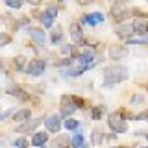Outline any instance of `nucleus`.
I'll return each mask as SVG.
<instances>
[{
	"instance_id": "1",
	"label": "nucleus",
	"mask_w": 148,
	"mask_h": 148,
	"mask_svg": "<svg viewBox=\"0 0 148 148\" xmlns=\"http://www.w3.org/2000/svg\"><path fill=\"white\" fill-rule=\"evenodd\" d=\"M128 78V69L115 65V67H106L104 69V85H115L119 82H124Z\"/></svg>"
},
{
	"instance_id": "2",
	"label": "nucleus",
	"mask_w": 148,
	"mask_h": 148,
	"mask_svg": "<svg viewBox=\"0 0 148 148\" xmlns=\"http://www.w3.org/2000/svg\"><path fill=\"white\" fill-rule=\"evenodd\" d=\"M108 122H109V128L113 130L115 133H124V132H128V124H126V120L120 117V113H111L109 119H108Z\"/></svg>"
},
{
	"instance_id": "3",
	"label": "nucleus",
	"mask_w": 148,
	"mask_h": 148,
	"mask_svg": "<svg viewBox=\"0 0 148 148\" xmlns=\"http://www.w3.org/2000/svg\"><path fill=\"white\" fill-rule=\"evenodd\" d=\"M45 67H46L45 59H32L26 67V72L30 74V76H41V74L45 72Z\"/></svg>"
},
{
	"instance_id": "4",
	"label": "nucleus",
	"mask_w": 148,
	"mask_h": 148,
	"mask_svg": "<svg viewBox=\"0 0 148 148\" xmlns=\"http://www.w3.org/2000/svg\"><path fill=\"white\" fill-rule=\"evenodd\" d=\"M76 61L80 63V67H92L95 65V52L92 50H83L82 54L76 56Z\"/></svg>"
},
{
	"instance_id": "5",
	"label": "nucleus",
	"mask_w": 148,
	"mask_h": 148,
	"mask_svg": "<svg viewBox=\"0 0 148 148\" xmlns=\"http://www.w3.org/2000/svg\"><path fill=\"white\" fill-rule=\"evenodd\" d=\"M56 8H48V9H45L43 13H41V22L45 24V28H50L54 24V21H56Z\"/></svg>"
},
{
	"instance_id": "6",
	"label": "nucleus",
	"mask_w": 148,
	"mask_h": 148,
	"mask_svg": "<svg viewBox=\"0 0 148 148\" xmlns=\"http://www.w3.org/2000/svg\"><path fill=\"white\" fill-rule=\"evenodd\" d=\"M45 126H46V130H48L50 133H58L59 128H61V120H59L58 115H52V117L45 119Z\"/></svg>"
},
{
	"instance_id": "7",
	"label": "nucleus",
	"mask_w": 148,
	"mask_h": 148,
	"mask_svg": "<svg viewBox=\"0 0 148 148\" xmlns=\"http://www.w3.org/2000/svg\"><path fill=\"white\" fill-rule=\"evenodd\" d=\"M126 54H128V50L120 45H111L109 46V58L111 59H122V58H126Z\"/></svg>"
},
{
	"instance_id": "8",
	"label": "nucleus",
	"mask_w": 148,
	"mask_h": 148,
	"mask_svg": "<svg viewBox=\"0 0 148 148\" xmlns=\"http://www.w3.org/2000/svg\"><path fill=\"white\" fill-rule=\"evenodd\" d=\"M71 34H72L74 43H78V45H83V43H85V37H83V32H82V28H80V24H78V22H72Z\"/></svg>"
},
{
	"instance_id": "9",
	"label": "nucleus",
	"mask_w": 148,
	"mask_h": 148,
	"mask_svg": "<svg viewBox=\"0 0 148 148\" xmlns=\"http://www.w3.org/2000/svg\"><path fill=\"white\" fill-rule=\"evenodd\" d=\"M28 34H30V37L35 41L37 45H45V41H46L45 30H41V28H30V30H28Z\"/></svg>"
},
{
	"instance_id": "10",
	"label": "nucleus",
	"mask_w": 148,
	"mask_h": 148,
	"mask_svg": "<svg viewBox=\"0 0 148 148\" xmlns=\"http://www.w3.org/2000/svg\"><path fill=\"white\" fill-rule=\"evenodd\" d=\"M117 34H119V37H124L128 41L132 35H135V26H133V22L132 24H122V26H119Z\"/></svg>"
},
{
	"instance_id": "11",
	"label": "nucleus",
	"mask_w": 148,
	"mask_h": 148,
	"mask_svg": "<svg viewBox=\"0 0 148 148\" xmlns=\"http://www.w3.org/2000/svg\"><path fill=\"white\" fill-rule=\"evenodd\" d=\"M69 102H72L71 96H63V106H61V117H69V115L74 113V109H76V106L74 104H69Z\"/></svg>"
},
{
	"instance_id": "12",
	"label": "nucleus",
	"mask_w": 148,
	"mask_h": 148,
	"mask_svg": "<svg viewBox=\"0 0 148 148\" xmlns=\"http://www.w3.org/2000/svg\"><path fill=\"white\" fill-rule=\"evenodd\" d=\"M83 22H87L89 26H96V24H100V22H104V15L102 13H89V15H85L83 17Z\"/></svg>"
},
{
	"instance_id": "13",
	"label": "nucleus",
	"mask_w": 148,
	"mask_h": 148,
	"mask_svg": "<svg viewBox=\"0 0 148 148\" xmlns=\"http://www.w3.org/2000/svg\"><path fill=\"white\" fill-rule=\"evenodd\" d=\"M46 141H48V133L45 132H35L34 137H32V145L34 146H43Z\"/></svg>"
},
{
	"instance_id": "14",
	"label": "nucleus",
	"mask_w": 148,
	"mask_h": 148,
	"mask_svg": "<svg viewBox=\"0 0 148 148\" xmlns=\"http://www.w3.org/2000/svg\"><path fill=\"white\" fill-rule=\"evenodd\" d=\"M130 15V11L124 6H113V18L115 21H122Z\"/></svg>"
},
{
	"instance_id": "15",
	"label": "nucleus",
	"mask_w": 148,
	"mask_h": 148,
	"mask_svg": "<svg viewBox=\"0 0 148 148\" xmlns=\"http://www.w3.org/2000/svg\"><path fill=\"white\" fill-rule=\"evenodd\" d=\"M128 43L132 45H148V34H135L128 39Z\"/></svg>"
},
{
	"instance_id": "16",
	"label": "nucleus",
	"mask_w": 148,
	"mask_h": 148,
	"mask_svg": "<svg viewBox=\"0 0 148 148\" xmlns=\"http://www.w3.org/2000/svg\"><path fill=\"white\" fill-rule=\"evenodd\" d=\"M13 119H15L17 122H28V120L32 119V111L30 109H21L13 115Z\"/></svg>"
},
{
	"instance_id": "17",
	"label": "nucleus",
	"mask_w": 148,
	"mask_h": 148,
	"mask_svg": "<svg viewBox=\"0 0 148 148\" xmlns=\"http://www.w3.org/2000/svg\"><path fill=\"white\" fill-rule=\"evenodd\" d=\"M72 146L74 148H89V145L83 141V133H76L72 137Z\"/></svg>"
},
{
	"instance_id": "18",
	"label": "nucleus",
	"mask_w": 148,
	"mask_h": 148,
	"mask_svg": "<svg viewBox=\"0 0 148 148\" xmlns=\"http://www.w3.org/2000/svg\"><path fill=\"white\" fill-rule=\"evenodd\" d=\"M8 95H13V96H17V98H21V100H28V96L22 92V89L18 85H13V87H9V89L6 91Z\"/></svg>"
},
{
	"instance_id": "19",
	"label": "nucleus",
	"mask_w": 148,
	"mask_h": 148,
	"mask_svg": "<svg viewBox=\"0 0 148 148\" xmlns=\"http://www.w3.org/2000/svg\"><path fill=\"white\" fill-rule=\"evenodd\" d=\"M85 71H87V67H72V69H69V71L65 72V76L74 78V76H80V74L85 72Z\"/></svg>"
},
{
	"instance_id": "20",
	"label": "nucleus",
	"mask_w": 148,
	"mask_h": 148,
	"mask_svg": "<svg viewBox=\"0 0 148 148\" xmlns=\"http://www.w3.org/2000/svg\"><path fill=\"white\" fill-rule=\"evenodd\" d=\"M41 122V120L39 119H35V120H32V122H30V120H28V122L24 124V126H21V128H18L17 130V132H30V130H34L35 126H37V124H39Z\"/></svg>"
},
{
	"instance_id": "21",
	"label": "nucleus",
	"mask_w": 148,
	"mask_h": 148,
	"mask_svg": "<svg viewBox=\"0 0 148 148\" xmlns=\"http://www.w3.org/2000/svg\"><path fill=\"white\" fill-rule=\"evenodd\" d=\"M24 63H26V58H24V56H17V58L13 59V67H15L17 71H21V69L24 67Z\"/></svg>"
},
{
	"instance_id": "22",
	"label": "nucleus",
	"mask_w": 148,
	"mask_h": 148,
	"mask_svg": "<svg viewBox=\"0 0 148 148\" xmlns=\"http://www.w3.org/2000/svg\"><path fill=\"white\" fill-rule=\"evenodd\" d=\"M61 39H63V32H61V28H56L54 34H52V43H54V45H58Z\"/></svg>"
},
{
	"instance_id": "23",
	"label": "nucleus",
	"mask_w": 148,
	"mask_h": 148,
	"mask_svg": "<svg viewBox=\"0 0 148 148\" xmlns=\"http://www.w3.org/2000/svg\"><path fill=\"white\" fill-rule=\"evenodd\" d=\"M106 111V108L104 106H96L95 109H92V119L95 120H100V117H102V113Z\"/></svg>"
},
{
	"instance_id": "24",
	"label": "nucleus",
	"mask_w": 148,
	"mask_h": 148,
	"mask_svg": "<svg viewBox=\"0 0 148 148\" xmlns=\"http://www.w3.org/2000/svg\"><path fill=\"white\" fill-rule=\"evenodd\" d=\"M78 126H80V124H78V120H72V119H69L67 122H65V128H67V130H71V132L78 130Z\"/></svg>"
},
{
	"instance_id": "25",
	"label": "nucleus",
	"mask_w": 148,
	"mask_h": 148,
	"mask_svg": "<svg viewBox=\"0 0 148 148\" xmlns=\"http://www.w3.org/2000/svg\"><path fill=\"white\" fill-rule=\"evenodd\" d=\"M102 143V132L100 130H95L92 132V145H100Z\"/></svg>"
},
{
	"instance_id": "26",
	"label": "nucleus",
	"mask_w": 148,
	"mask_h": 148,
	"mask_svg": "<svg viewBox=\"0 0 148 148\" xmlns=\"http://www.w3.org/2000/svg\"><path fill=\"white\" fill-rule=\"evenodd\" d=\"M13 146H17V148H28V141H26V139H17V141L13 143Z\"/></svg>"
},
{
	"instance_id": "27",
	"label": "nucleus",
	"mask_w": 148,
	"mask_h": 148,
	"mask_svg": "<svg viewBox=\"0 0 148 148\" xmlns=\"http://www.w3.org/2000/svg\"><path fill=\"white\" fill-rule=\"evenodd\" d=\"M6 4H8L9 8H15V9H18V8L22 6V2H21V0H6Z\"/></svg>"
},
{
	"instance_id": "28",
	"label": "nucleus",
	"mask_w": 148,
	"mask_h": 148,
	"mask_svg": "<svg viewBox=\"0 0 148 148\" xmlns=\"http://www.w3.org/2000/svg\"><path fill=\"white\" fill-rule=\"evenodd\" d=\"M72 104L76 106V108H83V98H80V96H72Z\"/></svg>"
},
{
	"instance_id": "29",
	"label": "nucleus",
	"mask_w": 148,
	"mask_h": 148,
	"mask_svg": "<svg viewBox=\"0 0 148 148\" xmlns=\"http://www.w3.org/2000/svg\"><path fill=\"white\" fill-rule=\"evenodd\" d=\"M65 143H67V139L63 137L61 141H59V139H58V141H54V145H52V146H54V148H63V145H65Z\"/></svg>"
},
{
	"instance_id": "30",
	"label": "nucleus",
	"mask_w": 148,
	"mask_h": 148,
	"mask_svg": "<svg viewBox=\"0 0 148 148\" xmlns=\"http://www.w3.org/2000/svg\"><path fill=\"white\" fill-rule=\"evenodd\" d=\"M72 63V59H61V61H58L56 65H58V67H67V65H71Z\"/></svg>"
},
{
	"instance_id": "31",
	"label": "nucleus",
	"mask_w": 148,
	"mask_h": 148,
	"mask_svg": "<svg viewBox=\"0 0 148 148\" xmlns=\"http://www.w3.org/2000/svg\"><path fill=\"white\" fill-rule=\"evenodd\" d=\"M0 43H2V45H8V43H9V35L2 34V35H0Z\"/></svg>"
},
{
	"instance_id": "32",
	"label": "nucleus",
	"mask_w": 148,
	"mask_h": 148,
	"mask_svg": "<svg viewBox=\"0 0 148 148\" xmlns=\"http://www.w3.org/2000/svg\"><path fill=\"white\" fill-rule=\"evenodd\" d=\"M133 102H135V104H141V102H143V96H133V98H132V104H133Z\"/></svg>"
},
{
	"instance_id": "33",
	"label": "nucleus",
	"mask_w": 148,
	"mask_h": 148,
	"mask_svg": "<svg viewBox=\"0 0 148 148\" xmlns=\"http://www.w3.org/2000/svg\"><path fill=\"white\" fill-rule=\"evenodd\" d=\"M11 113H13V109H6V111H4L2 115H0V119H6L8 115H11Z\"/></svg>"
},
{
	"instance_id": "34",
	"label": "nucleus",
	"mask_w": 148,
	"mask_h": 148,
	"mask_svg": "<svg viewBox=\"0 0 148 148\" xmlns=\"http://www.w3.org/2000/svg\"><path fill=\"white\" fill-rule=\"evenodd\" d=\"M146 120H148V111H146Z\"/></svg>"
},
{
	"instance_id": "35",
	"label": "nucleus",
	"mask_w": 148,
	"mask_h": 148,
	"mask_svg": "<svg viewBox=\"0 0 148 148\" xmlns=\"http://www.w3.org/2000/svg\"><path fill=\"white\" fill-rule=\"evenodd\" d=\"M145 148H148V146H145Z\"/></svg>"
}]
</instances>
